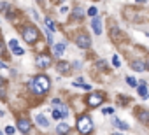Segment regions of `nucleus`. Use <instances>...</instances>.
Here are the masks:
<instances>
[{
  "label": "nucleus",
  "instance_id": "1",
  "mask_svg": "<svg viewBox=\"0 0 149 135\" xmlns=\"http://www.w3.org/2000/svg\"><path fill=\"white\" fill-rule=\"evenodd\" d=\"M28 86H30L32 93H35V95H44L46 91H49V88H51V81H49L47 76L39 74V76H35V77L28 83Z\"/></svg>",
  "mask_w": 149,
  "mask_h": 135
},
{
  "label": "nucleus",
  "instance_id": "2",
  "mask_svg": "<svg viewBox=\"0 0 149 135\" xmlns=\"http://www.w3.org/2000/svg\"><path fill=\"white\" fill-rule=\"evenodd\" d=\"M77 130L83 133V135H88V133H91L93 132V121H91V118L90 116H81L79 119H77Z\"/></svg>",
  "mask_w": 149,
  "mask_h": 135
},
{
  "label": "nucleus",
  "instance_id": "3",
  "mask_svg": "<svg viewBox=\"0 0 149 135\" xmlns=\"http://www.w3.org/2000/svg\"><path fill=\"white\" fill-rule=\"evenodd\" d=\"M23 39H25V42L33 44V42L39 39V30H37L35 26H25V28H23Z\"/></svg>",
  "mask_w": 149,
  "mask_h": 135
},
{
  "label": "nucleus",
  "instance_id": "4",
  "mask_svg": "<svg viewBox=\"0 0 149 135\" xmlns=\"http://www.w3.org/2000/svg\"><path fill=\"white\" fill-rule=\"evenodd\" d=\"M76 44H77L81 49H88V47L91 46V39H90L86 33H79V35L76 37Z\"/></svg>",
  "mask_w": 149,
  "mask_h": 135
},
{
  "label": "nucleus",
  "instance_id": "5",
  "mask_svg": "<svg viewBox=\"0 0 149 135\" xmlns=\"http://www.w3.org/2000/svg\"><path fill=\"white\" fill-rule=\"evenodd\" d=\"M86 102H88L90 107H98V105L104 102V95H102V93H91Z\"/></svg>",
  "mask_w": 149,
  "mask_h": 135
},
{
  "label": "nucleus",
  "instance_id": "6",
  "mask_svg": "<svg viewBox=\"0 0 149 135\" xmlns=\"http://www.w3.org/2000/svg\"><path fill=\"white\" fill-rule=\"evenodd\" d=\"M18 130L23 132V133H28V132L32 130V123H30L26 118H19V119H18Z\"/></svg>",
  "mask_w": 149,
  "mask_h": 135
},
{
  "label": "nucleus",
  "instance_id": "7",
  "mask_svg": "<svg viewBox=\"0 0 149 135\" xmlns=\"http://www.w3.org/2000/svg\"><path fill=\"white\" fill-rule=\"evenodd\" d=\"M35 65H37V67H40V69H47V67L51 65V58H49V56H46V54H40V56H37V58H35Z\"/></svg>",
  "mask_w": 149,
  "mask_h": 135
},
{
  "label": "nucleus",
  "instance_id": "8",
  "mask_svg": "<svg viewBox=\"0 0 149 135\" xmlns=\"http://www.w3.org/2000/svg\"><path fill=\"white\" fill-rule=\"evenodd\" d=\"M53 107H56V109L61 112V116H63V118H67V116H68V107H67L65 104H61V100L53 98Z\"/></svg>",
  "mask_w": 149,
  "mask_h": 135
},
{
  "label": "nucleus",
  "instance_id": "9",
  "mask_svg": "<svg viewBox=\"0 0 149 135\" xmlns=\"http://www.w3.org/2000/svg\"><path fill=\"white\" fill-rule=\"evenodd\" d=\"M91 28H93V32H95L97 35L102 33V19L98 18V14L93 16V19H91Z\"/></svg>",
  "mask_w": 149,
  "mask_h": 135
},
{
  "label": "nucleus",
  "instance_id": "10",
  "mask_svg": "<svg viewBox=\"0 0 149 135\" xmlns=\"http://www.w3.org/2000/svg\"><path fill=\"white\" fill-rule=\"evenodd\" d=\"M130 65H132V69H133L135 72H142V70H146V63H144L142 60H133Z\"/></svg>",
  "mask_w": 149,
  "mask_h": 135
},
{
  "label": "nucleus",
  "instance_id": "11",
  "mask_svg": "<svg viewBox=\"0 0 149 135\" xmlns=\"http://www.w3.org/2000/svg\"><path fill=\"white\" fill-rule=\"evenodd\" d=\"M53 53L56 58H60L63 53H65V44L63 42H58V44H53Z\"/></svg>",
  "mask_w": 149,
  "mask_h": 135
},
{
  "label": "nucleus",
  "instance_id": "12",
  "mask_svg": "<svg viewBox=\"0 0 149 135\" xmlns=\"http://www.w3.org/2000/svg\"><path fill=\"white\" fill-rule=\"evenodd\" d=\"M35 121H37V125H40V126H44V128L49 126V119H47L46 116H42V114H37V116H35Z\"/></svg>",
  "mask_w": 149,
  "mask_h": 135
},
{
  "label": "nucleus",
  "instance_id": "13",
  "mask_svg": "<svg viewBox=\"0 0 149 135\" xmlns=\"http://www.w3.org/2000/svg\"><path fill=\"white\" fill-rule=\"evenodd\" d=\"M56 70H58V72H63V74H67V72L70 70V65H68L67 61H60V63L56 65Z\"/></svg>",
  "mask_w": 149,
  "mask_h": 135
},
{
  "label": "nucleus",
  "instance_id": "14",
  "mask_svg": "<svg viewBox=\"0 0 149 135\" xmlns=\"http://www.w3.org/2000/svg\"><path fill=\"white\" fill-rule=\"evenodd\" d=\"M112 125H114L116 128H119V130H128V125H126V123H123V121H119L116 116L112 118Z\"/></svg>",
  "mask_w": 149,
  "mask_h": 135
},
{
  "label": "nucleus",
  "instance_id": "15",
  "mask_svg": "<svg viewBox=\"0 0 149 135\" xmlns=\"http://www.w3.org/2000/svg\"><path fill=\"white\" fill-rule=\"evenodd\" d=\"M137 118H139L142 123H149V111H139V112H137Z\"/></svg>",
  "mask_w": 149,
  "mask_h": 135
},
{
  "label": "nucleus",
  "instance_id": "16",
  "mask_svg": "<svg viewBox=\"0 0 149 135\" xmlns=\"http://www.w3.org/2000/svg\"><path fill=\"white\" fill-rule=\"evenodd\" d=\"M68 130H70V128H68V125H65V123H60V125L56 126V132H58L60 135H67Z\"/></svg>",
  "mask_w": 149,
  "mask_h": 135
},
{
  "label": "nucleus",
  "instance_id": "17",
  "mask_svg": "<svg viewBox=\"0 0 149 135\" xmlns=\"http://www.w3.org/2000/svg\"><path fill=\"white\" fill-rule=\"evenodd\" d=\"M6 93H7V83H6L2 77H0V98H4Z\"/></svg>",
  "mask_w": 149,
  "mask_h": 135
},
{
  "label": "nucleus",
  "instance_id": "18",
  "mask_svg": "<svg viewBox=\"0 0 149 135\" xmlns=\"http://www.w3.org/2000/svg\"><path fill=\"white\" fill-rule=\"evenodd\" d=\"M72 18H76V19H81V18H84V11L81 9V7H76L72 11Z\"/></svg>",
  "mask_w": 149,
  "mask_h": 135
},
{
  "label": "nucleus",
  "instance_id": "19",
  "mask_svg": "<svg viewBox=\"0 0 149 135\" xmlns=\"http://www.w3.org/2000/svg\"><path fill=\"white\" fill-rule=\"evenodd\" d=\"M137 91H139V95H140V97H142L144 100H146V98L149 97V93L146 91V86H140V84H139V88H137Z\"/></svg>",
  "mask_w": 149,
  "mask_h": 135
},
{
  "label": "nucleus",
  "instance_id": "20",
  "mask_svg": "<svg viewBox=\"0 0 149 135\" xmlns=\"http://www.w3.org/2000/svg\"><path fill=\"white\" fill-rule=\"evenodd\" d=\"M44 23H46V26H47V30H49V32H54V23H53V19H51V18H46V19H44Z\"/></svg>",
  "mask_w": 149,
  "mask_h": 135
},
{
  "label": "nucleus",
  "instance_id": "21",
  "mask_svg": "<svg viewBox=\"0 0 149 135\" xmlns=\"http://www.w3.org/2000/svg\"><path fill=\"white\" fill-rule=\"evenodd\" d=\"M51 116H53L54 119H61V118H63V116H61V112H60V111H58L56 107L53 109V112H51Z\"/></svg>",
  "mask_w": 149,
  "mask_h": 135
},
{
  "label": "nucleus",
  "instance_id": "22",
  "mask_svg": "<svg viewBox=\"0 0 149 135\" xmlns=\"http://www.w3.org/2000/svg\"><path fill=\"white\" fill-rule=\"evenodd\" d=\"M13 53H14L16 56H23V54H25V51H23L21 47H18V46H16V47H13Z\"/></svg>",
  "mask_w": 149,
  "mask_h": 135
},
{
  "label": "nucleus",
  "instance_id": "23",
  "mask_svg": "<svg viewBox=\"0 0 149 135\" xmlns=\"http://www.w3.org/2000/svg\"><path fill=\"white\" fill-rule=\"evenodd\" d=\"M97 14H98L97 7H90V9H88V16H91V18H93V16H97Z\"/></svg>",
  "mask_w": 149,
  "mask_h": 135
},
{
  "label": "nucleus",
  "instance_id": "24",
  "mask_svg": "<svg viewBox=\"0 0 149 135\" xmlns=\"http://www.w3.org/2000/svg\"><path fill=\"white\" fill-rule=\"evenodd\" d=\"M126 83H128V84H130V86H133V88H135V86H137V81H135V79H133V77H126Z\"/></svg>",
  "mask_w": 149,
  "mask_h": 135
},
{
  "label": "nucleus",
  "instance_id": "25",
  "mask_svg": "<svg viewBox=\"0 0 149 135\" xmlns=\"http://www.w3.org/2000/svg\"><path fill=\"white\" fill-rule=\"evenodd\" d=\"M14 132H16V128H14V126H6V133H7V135H13Z\"/></svg>",
  "mask_w": 149,
  "mask_h": 135
},
{
  "label": "nucleus",
  "instance_id": "26",
  "mask_svg": "<svg viewBox=\"0 0 149 135\" xmlns=\"http://www.w3.org/2000/svg\"><path fill=\"white\" fill-rule=\"evenodd\" d=\"M112 63H114V67H119L121 63H119V58H118V54H114L112 56Z\"/></svg>",
  "mask_w": 149,
  "mask_h": 135
},
{
  "label": "nucleus",
  "instance_id": "27",
  "mask_svg": "<svg viewBox=\"0 0 149 135\" xmlns=\"http://www.w3.org/2000/svg\"><path fill=\"white\" fill-rule=\"evenodd\" d=\"M16 46H18V40H16V39H11V40H9V47L13 49V47H16Z\"/></svg>",
  "mask_w": 149,
  "mask_h": 135
},
{
  "label": "nucleus",
  "instance_id": "28",
  "mask_svg": "<svg viewBox=\"0 0 149 135\" xmlns=\"http://www.w3.org/2000/svg\"><path fill=\"white\" fill-rule=\"evenodd\" d=\"M102 112H104V114H114V109H112V107H105Z\"/></svg>",
  "mask_w": 149,
  "mask_h": 135
},
{
  "label": "nucleus",
  "instance_id": "29",
  "mask_svg": "<svg viewBox=\"0 0 149 135\" xmlns=\"http://www.w3.org/2000/svg\"><path fill=\"white\" fill-rule=\"evenodd\" d=\"M0 9H2L4 13H7V9H9V4H2V6H0Z\"/></svg>",
  "mask_w": 149,
  "mask_h": 135
},
{
  "label": "nucleus",
  "instance_id": "30",
  "mask_svg": "<svg viewBox=\"0 0 149 135\" xmlns=\"http://www.w3.org/2000/svg\"><path fill=\"white\" fill-rule=\"evenodd\" d=\"M97 67H100V69H105V61H102V60H100V61L97 63Z\"/></svg>",
  "mask_w": 149,
  "mask_h": 135
},
{
  "label": "nucleus",
  "instance_id": "31",
  "mask_svg": "<svg viewBox=\"0 0 149 135\" xmlns=\"http://www.w3.org/2000/svg\"><path fill=\"white\" fill-rule=\"evenodd\" d=\"M60 13H61V14H65V13H68V7H61V9H60Z\"/></svg>",
  "mask_w": 149,
  "mask_h": 135
},
{
  "label": "nucleus",
  "instance_id": "32",
  "mask_svg": "<svg viewBox=\"0 0 149 135\" xmlns=\"http://www.w3.org/2000/svg\"><path fill=\"white\" fill-rule=\"evenodd\" d=\"M0 69H7V65H6L4 61H0Z\"/></svg>",
  "mask_w": 149,
  "mask_h": 135
},
{
  "label": "nucleus",
  "instance_id": "33",
  "mask_svg": "<svg viewBox=\"0 0 149 135\" xmlns=\"http://www.w3.org/2000/svg\"><path fill=\"white\" fill-rule=\"evenodd\" d=\"M2 49H4V44H2V40H0V53H2Z\"/></svg>",
  "mask_w": 149,
  "mask_h": 135
},
{
  "label": "nucleus",
  "instance_id": "34",
  "mask_svg": "<svg viewBox=\"0 0 149 135\" xmlns=\"http://www.w3.org/2000/svg\"><path fill=\"white\" fill-rule=\"evenodd\" d=\"M146 69H147V70H149V60H147V63H146Z\"/></svg>",
  "mask_w": 149,
  "mask_h": 135
},
{
  "label": "nucleus",
  "instance_id": "35",
  "mask_svg": "<svg viewBox=\"0 0 149 135\" xmlns=\"http://www.w3.org/2000/svg\"><path fill=\"white\" fill-rule=\"evenodd\" d=\"M114 135H121V133H114Z\"/></svg>",
  "mask_w": 149,
  "mask_h": 135
},
{
  "label": "nucleus",
  "instance_id": "36",
  "mask_svg": "<svg viewBox=\"0 0 149 135\" xmlns=\"http://www.w3.org/2000/svg\"><path fill=\"white\" fill-rule=\"evenodd\" d=\"M0 135H2V133H0Z\"/></svg>",
  "mask_w": 149,
  "mask_h": 135
}]
</instances>
